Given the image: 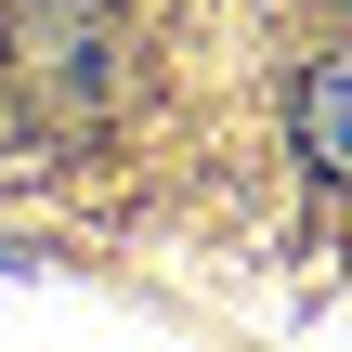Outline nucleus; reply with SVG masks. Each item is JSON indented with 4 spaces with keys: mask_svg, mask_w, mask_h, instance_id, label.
<instances>
[{
    "mask_svg": "<svg viewBox=\"0 0 352 352\" xmlns=\"http://www.w3.org/2000/svg\"><path fill=\"white\" fill-rule=\"evenodd\" d=\"M300 157L314 170H352V52L300 65Z\"/></svg>",
    "mask_w": 352,
    "mask_h": 352,
    "instance_id": "f257e3e1",
    "label": "nucleus"
}]
</instances>
